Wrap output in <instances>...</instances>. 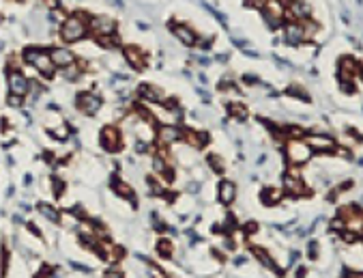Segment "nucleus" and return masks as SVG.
I'll use <instances>...</instances> for the list:
<instances>
[{
	"label": "nucleus",
	"instance_id": "8",
	"mask_svg": "<svg viewBox=\"0 0 363 278\" xmlns=\"http://www.w3.org/2000/svg\"><path fill=\"white\" fill-rule=\"evenodd\" d=\"M284 37H286V43H290V45H299L308 39L301 22H286L284 24Z\"/></svg>",
	"mask_w": 363,
	"mask_h": 278
},
{
	"label": "nucleus",
	"instance_id": "30",
	"mask_svg": "<svg viewBox=\"0 0 363 278\" xmlns=\"http://www.w3.org/2000/svg\"><path fill=\"white\" fill-rule=\"evenodd\" d=\"M151 278H168L164 272H161V269H157V267H153L151 269Z\"/></svg>",
	"mask_w": 363,
	"mask_h": 278
},
{
	"label": "nucleus",
	"instance_id": "5",
	"mask_svg": "<svg viewBox=\"0 0 363 278\" xmlns=\"http://www.w3.org/2000/svg\"><path fill=\"white\" fill-rule=\"evenodd\" d=\"M284 192L288 194H305V184L301 179L299 166H290V169L284 173Z\"/></svg>",
	"mask_w": 363,
	"mask_h": 278
},
{
	"label": "nucleus",
	"instance_id": "4",
	"mask_svg": "<svg viewBox=\"0 0 363 278\" xmlns=\"http://www.w3.org/2000/svg\"><path fill=\"white\" fill-rule=\"evenodd\" d=\"M284 13H286V9H284V3H281V0H267V3L262 5V15L267 18L269 26H273V28L281 26Z\"/></svg>",
	"mask_w": 363,
	"mask_h": 278
},
{
	"label": "nucleus",
	"instance_id": "29",
	"mask_svg": "<svg viewBox=\"0 0 363 278\" xmlns=\"http://www.w3.org/2000/svg\"><path fill=\"white\" fill-rule=\"evenodd\" d=\"M208 162L213 164V169H215V171H222V169H224L222 162H220V155H208Z\"/></svg>",
	"mask_w": 363,
	"mask_h": 278
},
{
	"label": "nucleus",
	"instance_id": "14",
	"mask_svg": "<svg viewBox=\"0 0 363 278\" xmlns=\"http://www.w3.org/2000/svg\"><path fill=\"white\" fill-rule=\"evenodd\" d=\"M125 59H127V63H129V65H131L133 69L144 67V63H147L142 50H140V47H135V45H127V47H125Z\"/></svg>",
	"mask_w": 363,
	"mask_h": 278
},
{
	"label": "nucleus",
	"instance_id": "26",
	"mask_svg": "<svg viewBox=\"0 0 363 278\" xmlns=\"http://www.w3.org/2000/svg\"><path fill=\"white\" fill-rule=\"evenodd\" d=\"M288 95H297V97H301L303 101H308V99H310L308 91H303V86H295V84L288 89Z\"/></svg>",
	"mask_w": 363,
	"mask_h": 278
},
{
	"label": "nucleus",
	"instance_id": "13",
	"mask_svg": "<svg viewBox=\"0 0 363 278\" xmlns=\"http://www.w3.org/2000/svg\"><path fill=\"white\" fill-rule=\"evenodd\" d=\"M50 57L54 61V65L62 67V69L76 63V54H71L69 50H64V47H54V50H50Z\"/></svg>",
	"mask_w": 363,
	"mask_h": 278
},
{
	"label": "nucleus",
	"instance_id": "2",
	"mask_svg": "<svg viewBox=\"0 0 363 278\" xmlns=\"http://www.w3.org/2000/svg\"><path fill=\"white\" fill-rule=\"evenodd\" d=\"M86 26L88 24L84 20H80L78 15H69L67 20L62 22V26H60V35L64 41H69V43H74V41H80L84 35H86Z\"/></svg>",
	"mask_w": 363,
	"mask_h": 278
},
{
	"label": "nucleus",
	"instance_id": "10",
	"mask_svg": "<svg viewBox=\"0 0 363 278\" xmlns=\"http://www.w3.org/2000/svg\"><path fill=\"white\" fill-rule=\"evenodd\" d=\"M78 108L82 110L84 115H95L97 110L101 108V99L97 97L95 93H82L78 97Z\"/></svg>",
	"mask_w": 363,
	"mask_h": 278
},
{
	"label": "nucleus",
	"instance_id": "3",
	"mask_svg": "<svg viewBox=\"0 0 363 278\" xmlns=\"http://www.w3.org/2000/svg\"><path fill=\"white\" fill-rule=\"evenodd\" d=\"M7 84H9V93L11 95H20V97H26L30 93V82L28 78L22 74L20 69H11L9 76H7Z\"/></svg>",
	"mask_w": 363,
	"mask_h": 278
},
{
	"label": "nucleus",
	"instance_id": "31",
	"mask_svg": "<svg viewBox=\"0 0 363 278\" xmlns=\"http://www.w3.org/2000/svg\"><path fill=\"white\" fill-rule=\"evenodd\" d=\"M196 45H202V47L211 45V37H202V39H198V41H196Z\"/></svg>",
	"mask_w": 363,
	"mask_h": 278
},
{
	"label": "nucleus",
	"instance_id": "9",
	"mask_svg": "<svg viewBox=\"0 0 363 278\" xmlns=\"http://www.w3.org/2000/svg\"><path fill=\"white\" fill-rule=\"evenodd\" d=\"M157 142L161 147H168V145H172V142L176 140H181L183 138V134L179 132V128H174V125H161V128L157 130Z\"/></svg>",
	"mask_w": 363,
	"mask_h": 278
},
{
	"label": "nucleus",
	"instance_id": "25",
	"mask_svg": "<svg viewBox=\"0 0 363 278\" xmlns=\"http://www.w3.org/2000/svg\"><path fill=\"white\" fill-rule=\"evenodd\" d=\"M114 190H116V194H120V196H125V198H133V192H131V188H129L127 184H118L114 186Z\"/></svg>",
	"mask_w": 363,
	"mask_h": 278
},
{
	"label": "nucleus",
	"instance_id": "19",
	"mask_svg": "<svg viewBox=\"0 0 363 278\" xmlns=\"http://www.w3.org/2000/svg\"><path fill=\"white\" fill-rule=\"evenodd\" d=\"M228 113L235 117V119H241V121H243V119H247V108L241 106V104H230V106H228Z\"/></svg>",
	"mask_w": 363,
	"mask_h": 278
},
{
	"label": "nucleus",
	"instance_id": "28",
	"mask_svg": "<svg viewBox=\"0 0 363 278\" xmlns=\"http://www.w3.org/2000/svg\"><path fill=\"white\" fill-rule=\"evenodd\" d=\"M22 101H24V97H20V95H9V99H7V104H9V106H13V108H18V106H22Z\"/></svg>",
	"mask_w": 363,
	"mask_h": 278
},
{
	"label": "nucleus",
	"instance_id": "27",
	"mask_svg": "<svg viewBox=\"0 0 363 278\" xmlns=\"http://www.w3.org/2000/svg\"><path fill=\"white\" fill-rule=\"evenodd\" d=\"M256 257H258V259H260V261H262V263H264V265H269V267L273 265V263H271V257H269V255H267V252H264V250H260V248H256Z\"/></svg>",
	"mask_w": 363,
	"mask_h": 278
},
{
	"label": "nucleus",
	"instance_id": "33",
	"mask_svg": "<svg viewBox=\"0 0 363 278\" xmlns=\"http://www.w3.org/2000/svg\"><path fill=\"white\" fill-rule=\"evenodd\" d=\"M106 278H123V276H120L118 272H108V274H106Z\"/></svg>",
	"mask_w": 363,
	"mask_h": 278
},
{
	"label": "nucleus",
	"instance_id": "17",
	"mask_svg": "<svg viewBox=\"0 0 363 278\" xmlns=\"http://www.w3.org/2000/svg\"><path fill=\"white\" fill-rule=\"evenodd\" d=\"M235 196H237V188L232 181H222L220 184V201L224 205H230L232 201H235Z\"/></svg>",
	"mask_w": 363,
	"mask_h": 278
},
{
	"label": "nucleus",
	"instance_id": "22",
	"mask_svg": "<svg viewBox=\"0 0 363 278\" xmlns=\"http://www.w3.org/2000/svg\"><path fill=\"white\" fill-rule=\"evenodd\" d=\"M262 198H264V203H267V205L279 203L281 201V192H279V190H267V192L262 194Z\"/></svg>",
	"mask_w": 363,
	"mask_h": 278
},
{
	"label": "nucleus",
	"instance_id": "34",
	"mask_svg": "<svg viewBox=\"0 0 363 278\" xmlns=\"http://www.w3.org/2000/svg\"><path fill=\"white\" fill-rule=\"evenodd\" d=\"M361 76H363V71H361Z\"/></svg>",
	"mask_w": 363,
	"mask_h": 278
},
{
	"label": "nucleus",
	"instance_id": "23",
	"mask_svg": "<svg viewBox=\"0 0 363 278\" xmlns=\"http://www.w3.org/2000/svg\"><path fill=\"white\" fill-rule=\"evenodd\" d=\"M39 211L43 213V216L47 218V220H52V222H56L60 216H58V211H56L54 207H50V205H39Z\"/></svg>",
	"mask_w": 363,
	"mask_h": 278
},
{
	"label": "nucleus",
	"instance_id": "6",
	"mask_svg": "<svg viewBox=\"0 0 363 278\" xmlns=\"http://www.w3.org/2000/svg\"><path fill=\"white\" fill-rule=\"evenodd\" d=\"M88 28H91L97 37H110V35H114V30H116V22L108 18V15H95V18H91V22H88Z\"/></svg>",
	"mask_w": 363,
	"mask_h": 278
},
{
	"label": "nucleus",
	"instance_id": "12",
	"mask_svg": "<svg viewBox=\"0 0 363 278\" xmlns=\"http://www.w3.org/2000/svg\"><path fill=\"white\" fill-rule=\"evenodd\" d=\"M359 71H361V67H359V63L354 61V59L344 57V59L340 61V80H342V82H350L352 76L359 74Z\"/></svg>",
	"mask_w": 363,
	"mask_h": 278
},
{
	"label": "nucleus",
	"instance_id": "1",
	"mask_svg": "<svg viewBox=\"0 0 363 278\" xmlns=\"http://www.w3.org/2000/svg\"><path fill=\"white\" fill-rule=\"evenodd\" d=\"M310 157H312V149L305 140L297 138L286 142V160L290 166H303L305 162H310Z\"/></svg>",
	"mask_w": 363,
	"mask_h": 278
},
{
	"label": "nucleus",
	"instance_id": "24",
	"mask_svg": "<svg viewBox=\"0 0 363 278\" xmlns=\"http://www.w3.org/2000/svg\"><path fill=\"white\" fill-rule=\"evenodd\" d=\"M62 76L67 78V80H78V78H80V69H78L76 63H74V65H69V67H64Z\"/></svg>",
	"mask_w": 363,
	"mask_h": 278
},
{
	"label": "nucleus",
	"instance_id": "11",
	"mask_svg": "<svg viewBox=\"0 0 363 278\" xmlns=\"http://www.w3.org/2000/svg\"><path fill=\"white\" fill-rule=\"evenodd\" d=\"M101 145L106 151H118L120 149V132L116 128H112V125H108V128H103L101 132Z\"/></svg>",
	"mask_w": 363,
	"mask_h": 278
},
{
	"label": "nucleus",
	"instance_id": "16",
	"mask_svg": "<svg viewBox=\"0 0 363 278\" xmlns=\"http://www.w3.org/2000/svg\"><path fill=\"white\" fill-rule=\"evenodd\" d=\"M290 11L295 13L297 22H303L312 15V7L305 3V0H293V3H290Z\"/></svg>",
	"mask_w": 363,
	"mask_h": 278
},
{
	"label": "nucleus",
	"instance_id": "18",
	"mask_svg": "<svg viewBox=\"0 0 363 278\" xmlns=\"http://www.w3.org/2000/svg\"><path fill=\"white\" fill-rule=\"evenodd\" d=\"M140 95H142V97H147V99H151V101H161V99H164V93H161L157 86H151V84H142L140 86Z\"/></svg>",
	"mask_w": 363,
	"mask_h": 278
},
{
	"label": "nucleus",
	"instance_id": "20",
	"mask_svg": "<svg viewBox=\"0 0 363 278\" xmlns=\"http://www.w3.org/2000/svg\"><path fill=\"white\" fill-rule=\"evenodd\" d=\"M39 54H41V47H26V50H24V61L30 63V65H35Z\"/></svg>",
	"mask_w": 363,
	"mask_h": 278
},
{
	"label": "nucleus",
	"instance_id": "15",
	"mask_svg": "<svg viewBox=\"0 0 363 278\" xmlns=\"http://www.w3.org/2000/svg\"><path fill=\"white\" fill-rule=\"evenodd\" d=\"M172 33L179 37L185 45H196V41H198L196 33H193L189 26H185V24H176V26H172Z\"/></svg>",
	"mask_w": 363,
	"mask_h": 278
},
{
	"label": "nucleus",
	"instance_id": "7",
	"mask_svg": "<svg viewBox=\"0 0 363 278\" xmlns=\"http://www.w3.org/2000/svg\"><path fill=\"white\" fill-rule=\"evenodd\" d=\"M305 142L310 145L312 151H318V153H329V151H335V140L331 136H327V134H310Z\"/></svg>",
	"mask_w": 363,
	"mask_h": 278
},
{
	"label": "nucleus",
	"instance_id": "32",
	"mask_svg": "<svg viewBox=\"0 0 363 278\" xmlns=\"http://www.w3.org/2000/svg\"><path fill=\"white\" fill-rule=\"evenodd\" d=\"M135 151H138V153L147 151V142H138V145H135Z\"/></svg>",
	"mask_w": 363,
	"mask_h": 278
},
{
	"label": "nucleus",
	"instance_id": "21",
	"mask_svg": "<svg viewBox=\"0 0 363 278\" xmlns=\"http://www.w3.org/2000/svg\"><path fill=\"white\" fill-rule=\"evenodd\" d=\"M157 250H159V255H164V257H170L172 252H174V244L170 240H161L157 244Z\"/></svg>",
	"mask_w": 363,
	"mask_h": 278
}]
</instances>
